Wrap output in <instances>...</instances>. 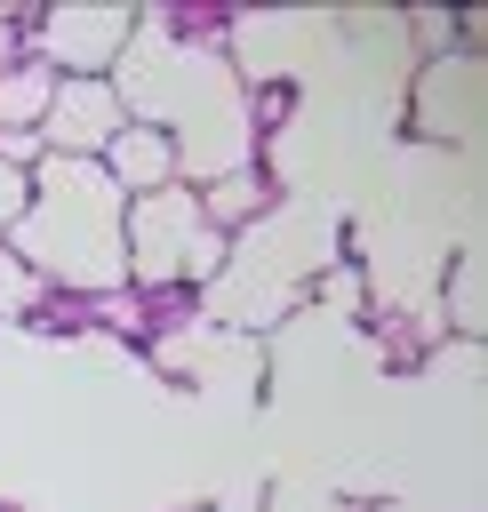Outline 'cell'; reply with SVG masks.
Listing matches in <instances>:
<instances>
[{
  "label": "cell",
  "instance_id": "cell-7",
  "mask_svg": "<svg viewBox=\"0 0 488 512\" xmlns=\"http://www.w3.org/2000/svg\"><path fill=\"white\" fill-rule=\"evenodd\" d=\"M48 96H56V72H48L32 48L8 56V64H0V136H40Z\"/></svg>",
  "mask_w": 488,
  "mask_h": 512
},
{
  "label": "cell",
  "instance_id": "cell-11",
  "mask_svg": "<svg viewBox=\"0 0 488 512\" xmlns=\"http://www.w3.org/2000/svg\"><path fill=\"white\" fill-rule=\"evenodd\" d=\"M8 56H24V16H16V8H0V64H8Z\"/></svg>",
  "mask_w": 488,
  "mask_h": 512
},
{
  "label": "cell",
  "instance_id": "cell-3",
  "mask_svg": "<svg viewBox=\"0 0 488 512\" xmlns=\"http://www.w3.org/2000/svg\"><path fill=\"white\" fill-rule=\"evenodd\" d=\"M136 40V8H88V0H48L24 16V48L56 80H112V64Z\"/></svg>",
  "mask_w": 488,
  "mask_h": 512
},
{
  "label": "cell",
  "instance_id": "cell-6",
  "mask_svg": "<svg viewBox=\"0 0 488 512\" xmlns=\"http://www.w3.org/2000/svg\"><path fill=\"white\" fill-rule=\"evenodd\" d=\"M192 192H200V216H208L224 240H240L248 216H264V208L280 200V184H272L264 160H248V168H232V176H208V184H192Z\"/></svg>",
  "mask_w": 488,
  "mask_h": 512
},
{
  "label": "cell",
  "instance_id": "cell-12",
  "mask_svg": "<svg viewBox=\"0 0 488 512\" xmlns=\"http://www.w3.org/2000/svg\"><path fill=\"white\" fill-rule=\"evenodd\" d=\"M360 512H424V504H360Z\"/></svg>",
  "mask_w": 488,
  "mask_h": 512
},
{
  "label": "cell",
  "instance_id": "cell-8",
  "mask_svg": "<svg viewBox=\"0 0 488 512\" xmlns=\"http://www.w3.org/2000/svg\"><path fill=\"white\" fill-rule=\"evenodd\" d=\"M440 288H448V320H456L464 336H480V320H488V304H480V256H472V248L456 256V280H440Z\"/></svg>",
  "mask_w": 488,
  "mask_h": 512
},
{
  "label": "cell",
  "instance_id": "cell-10",
  "mask_svg": "<svg viewBox=\"0 0 488 512\" xmlns=\"http://www.w3.org/2000/svg\"><path fill=\"white\" fill-rule=\"evenodd\" d=\"M24 208H32V168H16V160H0V248L16 240V224H24Z\"/></svg>",
  "mask_w": 488,
  "mask_h": 512
},
{
  "label": "cell",
  "instance_id": "cell-4",
  "mask_svg": "<svg viewBox=\"0 0 488 512\" xmlns=\"http://www.w3.org/2000/svg\"><path fill=\"white\" fill-rule=\"evenodd\" d=\"M120 128H128V104H120L112 80H56L48 120H40V152H56V160H96Z\"/></svg>",
  "mask_w": 488,
  "mask_h": 512
},
{
  "label": "cell",
  "instance_id": "cell-2",
  "mask_svg": "<svg viewBox=\"0 0 488 512\" xmlns=\"http://www.w3.org/2000/svg\"><path fill=\"white\" fill-rule=\"evenodd\" d=\"M120 272L136 296H192L232 272V240L200 216L192 184H168L120 208Z\"/></svg>",
  "mask_w": 488,
  "mask_h": 512
},
{
  "label": "cell",
  "instance_id": "cell-1",
  "mask_svg": "<svg viewBox=\"0 0 488 512\" xmlns=\"http://www.w3.org/2000/svg\"><path fill=\"white\" fill-rule=\"evenodd\" d=\"M120 192L96 160H40L32 168V208L16 224V264L64 296V304H96V296H120L128 272H120Z\"/></svg>",
  "mask_w": 488,
  "mask_h": 512
},
{
  "label": "cell",
  "instance_id": "cell-9",
  "mask_svg": "<svg viewBox=\"0 0 488 512\" xmlns=\"http://www.w3.org/2000/svg\"><path fill=\"white\" fill-rule=\"evenodd\" d=\"M264 512H360V504H344L336 488H312V480H280L264 496Z\"/></svg>",
  "mask_w": 488,
  "mask_h": 512
},
{
  "label": "cell",
  "instance_id": "cell-5",
  "mask_svg": "<svg viewBox=\"0 0 488 512\" xmlns=\"http://www.w3.org/2000/svg\"><path fill=\"white\" fill-rule=\"evenodd\" d=\"M96 168L112 176V192H120V200H144V192L184 184V176H176V136H168V128H152V120H128V128L96 152Z\"/></svg>",
  "mask_w": 488,
  "mask_h": 512
}]
</instances>
